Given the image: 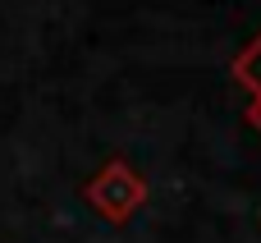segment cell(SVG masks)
<instances>
[{
    "label": "cell",
    "instance_id": "1",
    "mask_svg": "<svg viewBox=\"0 0 261 243\" xmlns=\"http://www.w3.org/2000/svg\"><path fill=\"white\" fill-rule=\"evenodd\" d=\"M147 179L133 170V161H124V156H115V161H106L87 184H83V202L101 216V221H110V225H128L142 207H147Z\"/></svg>",
    "mask_w": 261,
    "mask_h": 243
},
{
    "label": "cell",
    "instance_id": "2",
    "mask_svg": "<svg viewBox=\"0 0 261 243\" xmlns=\"http://www.w3.org/2000/svg\"><path fill=\"white\" fill-rule=\"evenodd\" d=\"M229 74H234V83L239 87H248L252 96H261V32L234 55V64H229Z\"/></svg>",
    "mask_w": 261,
    "mask_h": 243
},
{
    "label": "cell",
    "instance_id": "3",
    "mask_svg": "<svg viewBox=\"0 0 261 243\" xmlns=\"http://www.w3.org/2000/svg\"><path fill=\"white\" fill-rule=\"evenodd\" d=\"M243 119H248V124H252V129L261 133V96H252V101H248V110H243Z\"/></svg>",
    "mask_w": 261,
    "mask_h": 243
}]
</instances>
